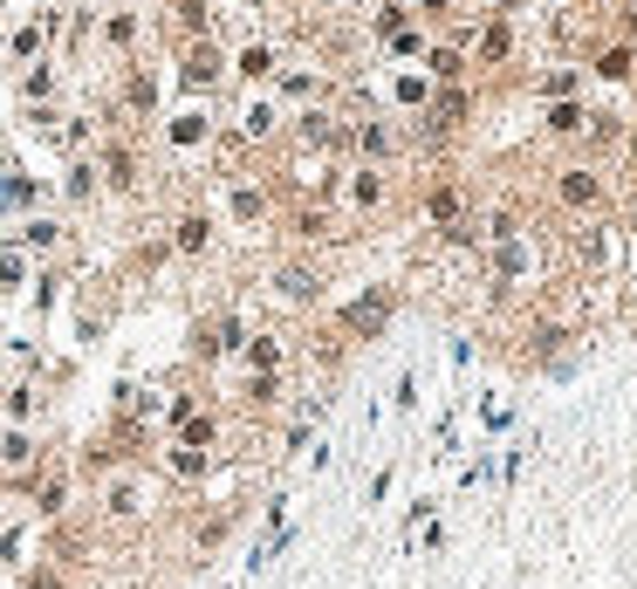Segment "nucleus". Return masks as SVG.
<instances>
[{"label":"nucleus","instance_id":"obj_1","mask_svg":"<svg viewBox=\"0 0 637 589\" xmlns=\"http://www.w3.org/2000/svg\"><path fill=\"white\" fill-rule=\"evenodd\" d=\"M521 42H528L521 14H507V8H480V21L467 28V62H473V75H487V69H515V62H521Z\"/></svg>","mask_w":637,"mask_h":589},{"label":"nucleus","instance_id":"obj_8","mask_svg":"<svg viewBox=\"0 0 637 589\" xmlns=\"http://www.w3.org/2000/svg\"><path fill=\"white\" fill-rule=\"evenodd\" d=\"M274 69H282V48H274V42H240V48H226V75H234V83H247V90L274 83Z\"/></svg>","mask_w":637,"mask_h":589},{"label":"nucleus","instance_id":"obj_25","mask_svg":"<svg viewBox=\"0 0 637 589\" xmlns=\"http://www.w3.org/2000/svg\"><path fill=\"white\" fill-rule=\"evenodd\" d=\"M165 473L172 480H199V473H207V452H199V446H172L165 452Z\"/></svg>","mask_w":637,"mask_h":589},{"label":"nucleus","instance_id":"obj_29","mask_svg":"<svg viewBox=\"0 0 637 589\" xmlns=\"http://www.w3.org/2000/svg\"><path fill=\"white\" fill-rule=\"evenodd\" d=\"M104 507H110V515H138V486H131V480H110Z\"/></svg>","mask_w":637,"mask_h":589},{"label":"nucleus","instance_id":"obj_7","mask_svg":"<svg viewBox=\"0 0 637 589\" xmlns=\"http://www.w3.org/2000/svg\"><path fill=\"white\" fill-rule=\"evenodd\" d=\"M96 178H104L110 192H138V186H144V158H138V144H131V138H110L104 151H96Z\"/></svg>","mask_w":637,"mask_h":589},{"label":"nucleus","instance_id":"obj_28","mask_svg":"<svg viewBox=\"0 0 637 589\" xmlns=\"http://www.w3.org/2000/svg\"><path fill=\"white\" fill-rule=\"evenodd\" d=\"M0 412H8V425H21V419L35 412V391H28V384H14V391L0 398Z\"/></svg>","mask_w":637,"mask_h":589},{"label":"nucleus","instance_id":"obj_19","mask_svg":"<svg viewBox=\"0 0 637 589\" xmlns=\"http://www.w3.org/2000/svg\"><path fill=\"white\" fill-rule=\"evenodd\" d=\"M165 14H172V42L213 35V0H165Z\"/></svg>","mask_w":637,"mask_h":589},{"label":"nucleus","instance_id":"obj_14","mask_svg":"<svg viewBox=\"0 0 637 589\" xmlns=\"http://www.w3.org/2000/svg\"><path fill=\"white\" fill-rule=\"evenodd\" d=\"M432 90H439V83H432V75L425 69H391V104H398V117H425V104H432Z\"/></svg>","mask_w":637,"mask_h":589},{"label":"nucleus","instance_id":"obj_21","mask_svg":"<svg viewBox=\"0 0 637 589\" xmlns=\"http://www.w3.org/2000/svg\"><path fill=\"white\" fill-rule=\"evenodd\" d=\"M172 247H178V254H207V247H213V220H207V213H178V220H172Z\"/></svg>","mask_w":637,"mask_h":589},{"label":"nucleus","instance_id":"obj_27","mask_svg":"<svg viewBox=\"0 0 637 589\" xmlns=\"http://www.w3.org/2000/svg\"><path fill=\"white\" fill-rule=\"evenodd\" d=\"M247 364L253 370H274V364H282V343H274V337H247Z\"/></svg>","mask_w":637,"mask_h":589},{"label":"nucleus","instance_id":"obj_10","mask_svg":"<svg viewBox=\"0 0 637 589\" xmlns=\"http://www.w3.org/2000/svg\"><path fill=\"white\" fill-rule=\"evenodd\" d=\"M534 96H542V104H576V96H590V75H582L576 56H555L542 75H534Z\"/></svg>","mask_w":637,"mask_h":589},{"label":"nucleus","instance_id":"obj_12","mask_svg":"<svg viewBox=\"0 0 637 589\" xmlns=\"http://www.w3.org/2000/svg\"><path fill=\"white\" fill-rule=\"evenodd\" d=\"M295 144L302 151H343V110H329V104L295 110Z\"/></svg>","mask_w":637,"mask_h":589},{"label":"nucleus","instance_id":"obj_2","mask_svg":"<svg viewBox=\"0 0 637 589\" xmlns=\"http://www.w3.org/2000/svg\"><path fill=\"white\" fill-rule=\"evenodd\" d=\"M172 75L186 96H213L226 83V42L220 35H199V42H172Z\"/></svg>","mask_w":637,"mask_h":589},{"label":"nucleus","instance_id":"obj_30","mask_svg":"<svg viewBox=\"0 0 637 589\" xmlns=\"http://www.w3.org/2000/svg\"><path fill=\"white\" fill-rule=\"evenodd\" d=\"M56 240H62V226H48V220H35V226H28V247H35V254H48Z\"/></svg>","mask_w":637,"mask_h":589},{"label":"nucleus","instance_id":"obj_16","mask_svg":"<svg viewBox=\"0 0 637 589\" xmlns=\"http://www.w3.org/2000/svg\"><path fill=\"white\" fill-rule=\"evenodd\" d=\"M123 110H131V117L158 110V69H151V62H123Z\"/></svg>","mask_w":637,"mask_h":589},{"label":"nucleus","instance_id":"obj_34","mask_svg":"<svg viewBox=\"0 0 637 589\" xmlns=\"http://www.w3.org/2000/svg\"><path fill=\"white\" fill-rule=\"evenodd\" d=\"M624 158L637 165V110H630V131H624Z\"/></svg>","mask_w":637,"mask_h":589},{"label":"nucleus","instance_id":"obj_33","mask_svg":"<svg viewBox=\"0 0 637 589\" xmlns=\"http://www.w3.org/2000/svg\"><path fill=\"white\" fill-rule=\"evenodd\" d=\"M555 8H576V14H603L610 0H555Z\"/></svg>","mask_w":637,"mask_h":589},{"label":"nucleus","instance_id":"obj_32","mask_svg":"<svg viewBox=\"0 0 637 589\" xmlns=\"http://www.w3.org/2000/svg\"><path fill=\"white\" fill-rule=\"evenodd\" d=\"M268 8H274V14H309L316 0H268Z\"/></svg>","mask_w":637,"mask_h":589},{"label":"nucleus","instance_id":"obj_35","mask_svg":"<svg viewBox=\"0 0 637 589\" xmlns=\"http://www.w3.org/2000/svg\"><path fill=\"white\" fill-rule=\"evenodd\" d=\"M0 35H8V14H0Z\"/></svg>","mask_w":637,"mask_h":589},{"label":"nucleus","instance_id":"obj_36","mask_svg":"<svg viewBox=\"0 0 637 589\" xmlns=\"http://www.w3.org/2000/svg\"><path fill=\"white\" fill-rule=\"evenodd\" d=\"M131 589H138V582H131Z\"/></svg>","mask_w":637,"mask_h":589},{"label":"nucleus","instance_id":"obj_17","mask_svg":"<svg viewBox=\"0 0 637 589\" xmlns=\"http://www.w3.org/2000/svg\"><path fill=\"white\" fill-rule=\"evenodd\" d=\"M412 14L418 21H439L446 35H467L473 21H480V0H412Z\"/></svg>","mask_w":637,"mask_h":589},{"label":"nucleus","instance_id":"obj_18","mask_svg":"<svg viewBox=\"0 0 637 589\" xmlns=\"http://www.w3.org/2000/svg\"><path fill=\"white\" fill-rule=\"evenodd\" d=\"M234 131H240L247 144H268L274 131H282V104H274L268 90H261V96H247V110H240V123H234Z\"/></svg>","mask_w":637,"mask_h":589},{"label":"nucleus","instance_id":"obj_13","mask_svg":"<svg viewBox=\"0 0 637 589\" xmlns=\"http://www.w3.org/2000/svg\"><path fill=\"white\" fill-rule=\"evenodd\" d=\"M213 131H220V123H213L207 104H178V110L165 117V144H172V151H199V144H213Z\"/></svg>","mask_w":637,"mask_h":589},{"label":"nucleus","instance_id":"obj_4","mask_svg":"<svg viewBox=\"0 0 637 589\" xmlns=\"http://www.w3.org/2000/svg\"><path fill=\"white\" fill-rule=\"evenodd\" d=\"M548 192H555V207L576 213V220H590V213L610 207V178H603L597 165H563V172L548 178Z\"/></svg>","mask_w":637,"mask_h":589},{"label":"nucleus","instance_id":"obj_5","mask_svg":"<svg viewBox=\"0 0 637 589\" xmlns=\"http://www.w3.org/2000/svg\"><path fill=\"white\" fill-rule=\"evenodd\" d=\"M96 42H104L117 62H138V48H144V8H96Z\"/></svg>","mask_w":637,"mask_h":589},{"label":"nucleus","instance_id":"obj_11","mask_svg":"<svg viewBox=\"0 0 637 589\" xmlns=\"http://www.w3.org/2000/svg\"><path fill=\"white\" fill-rule=\"evenodd\" d=\"M563 254H569V268H582V274H610V226H597V220L569 226Z\"/></svg>","mask_w":637,"mask_h":589},{"label":"nucleus","instance_id":"obj_9","mask_svg":"<svg viewBox=\"0 0 637 589\" xmlns=\"http://www.w3.org/2000/svg\"><path fill=\"white\" fill-rule=\"evenodd\" d=\"M343 199H350V213L377 220V213L391 207V172H385V165H356V172L343 178Z\"/></svg>","mask_w":637,"mask_h":589},{"label":"nucleus","instance_id":"obj_6","mask_svg":"<svg viewBox=\"0 0 637 589\" xmlns=\"http://www.w3.org/2000/svg\"><path fill=\"white\" fill-rule=\"evenodd\" d=\"M582 75H590V83H610V90L637 83V42H630V35H617V42H597L590 56H582Z\"/></svg>","mask_w":637,"mask_h":589},{"label":"nucleus","instance_id":"obj_23","mask_svg":"<svg viewBox=\"0 0 637 589\" xmlns=\"http://www.w3.org/2000/svg\"><path fill=\"white\" fill-rule=\"evenodd\" d=\"M28 467H35V439L21 425H8L0 432V473H28Z\"/></svg>","mask_w":637,"mask_h":589},{"label":"nucleus","instance_id":"obj_3","mask_svg":"<svg viewBox=\"0 0 637 589\" xmlns=\"http://www.w3.org/2000/svg\"><path fill=\"white\" fill-rule=\"evenodd\" d=\"M56 35H62V8H35V14L8 21V35H0V56H8V69H35V62H48Z\"/></svg>","mask_w":637,"mask_h":589},{"label":"nucleus","instance_id":"obj_20","mask_svg":"<svg viewBox=\"0 0 637 589\" xmlns=\"http://www.w3.org/2000/svg\"><path fill=\"white\" fill-rule=\"evenodd\" d=\"M542 131L555 144H582V131H590V96H576V104H548V123Z\"/></svg>","mask_w":637,"mask_h":589},{"label":"nucleus","instance_id":"obj_31","mask_svg":"<svg viewBox=\"0 0 637 589\" xmlns=\"http://www.w3.org/2000/svg\"><path fill=\"white\" fill-rule=\"evenodd\" d=\"M21 274H28V261H21V254L8 247V254H0V288H14V281H21Z\"/></svg>","mask_w":637,"mask_h":589},{"label":"nucleus","instance_id":"obj_15","mask_svg":"<svg viewBox=\"0 0 637 589\" xmlns=\"http://www.w3.org/2000/svg\"><path fill=\"white\" fill-rule=\"evenodd\" d=\"M268 288L302 309V302H316V295H322V274H316V268H302V261H282V268L268 274Z\"/></svg>","mask_w":637,"mask_h":589},{"label":"nucleus","instance_id":"obj_24","mask_svg":"<svg viewBox=\"0 0 637 589\" xmlns=\"http://www.w3.org/2000/svg\"><path fill=\"white\" fill-rule=\"evenodd\" d=\"M96 186H104V178H96V158H69V178H62V192L75 199V207H83V199H96Z\"/></svg>","mask_w":637,"mask_h":589},{"label":"nucleus","instance_id":"obj_22","mask_svg":"<svg viewBox=\"0 0 637 589\" xmlns=\"http://www.w3.org/2000/svg\"><path fill=\"white\" fill-rule=\"evenodd\" d=\"M56 83H62L56 62H35V69L14 75V96H21V104H48V96H56Z\"/></svg>","mask_w":637,"mask_h":589},{"label":"nucleus","instance_id":"obj_26","mask_svg":"<svg viewBox=\"0 0 637 589\" xmlns=\"http://www.w3.org/2000/svg\"><path fill=\"white\" fill-rule=\"evenodd\" d=\"M268 213V192L261 186H234V220H261Z\"/></svg>","mask_w":637,"mask_h":589}]
</instances>
